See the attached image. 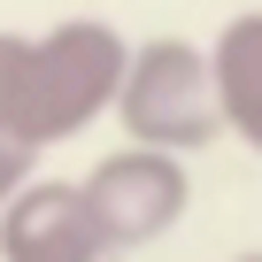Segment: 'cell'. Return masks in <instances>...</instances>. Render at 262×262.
<instances>
[{
	"mask_svg": "<svg viewBox=\"0 0 262 262\" xmlns=\"http://www.w3.org/2000/svg\"><path fill=\"white\" fill-rule=\"evenodd\" d=\"M123 62H131V39L108 31L100 16H70L39 39H24V70H16V131L47 155L77 131H93L108 108H116V85H123Z\"/></svg>",
	"mask_w": 262,
	"mask_h": 262,
	"instance_id": "obj_1",
	"label": "cell"
},
{
	"mask_svg": "<svg viewBox=\"0 0 262 262\" xmlns=\"http://www.w3.org/2000/svg\"><path fill=\"white\" fill-rule=\"evenodd\" d=\"M116 123L131 131V147H162V155H201L208 139H224L208 47L139 39L123 62V85H116Z\"/></svg>",
	"mask_w": 262,
	"mask_h": 262,
	"instance_id": "obj_2",
	"label": "cell"
},
{
	"mask_svg": "<svg viewBox=\"0 0 262 262\" xmlns=\"http://www.w3.org/2000/svg\"><path fill=\"white\" fill-rule=\"evenodd\" d=\"M85 208H93V231L108 254H131V247H155L162 231L185 224L193 208V178H185V155H162V147H116L100 155L85 178H77Z\"/></svg>",
	"mask_w": 262,
	"mask_h": 262,
	"instance_id": "obj_3",
	"label": "cell"
},
{
	"mask_svg": "<svg viewBox=\"0 0 262 262\" xmlns=\"http://www.w3.org/2000/svg\"><path fill=\"white\" fill-rule=\"evenodd\" d=\"M0 262H108L77 178H31L0 208Z\"/></svg>",
	"mask_w": 262,
	"mask_h": 262,
	"instance_id": "obj_4",
	"label": "cell"
},
{
	"mask_svg": "<svg viewBox=\"0 0 262 262\" xmlns=\"http://www.w3.org/2000/svg\"><path fill=\"white\" fill-rule=\"evenodd\" d=\"M208 70H216V108H224V131L247 139L262 155V8L231 16L216 39H208Z\"/></svg>",
	"mask_w": 262,
	"mask_h": 262,
	"instance_id": "obj_5",
	"label": "cell"
},
{
	"mask_svg": "<svg viewBox=\"0 0 262 262\" xmlns=\"http://www.w3.org/2000/svg\"><path fill=\"white\" fill-rule=\"evenodd\" d=\"M31 178H39V147H31V139H16V131L0 123V208H8Z\"/></svg>",
	"mask_w": 262,
	"mask_h": 262,
	"instance_id": "obj_6",
	"label": "cell"
},
{
	"mask_svg": "<svg viewBox=\"0 0 262 262\" xmlns=\"http://www.w3.org/2000/svg\"><path fill=\"white\" fill-rule=\"evenodd\" d=\"M231 262H262V247H254V254H231Z\"/></svg>",
	"mask_w": 262,
	"mask_h": 262,
	"instance_id": "obj_7",
	"label": "cell"
}]
</instances>
